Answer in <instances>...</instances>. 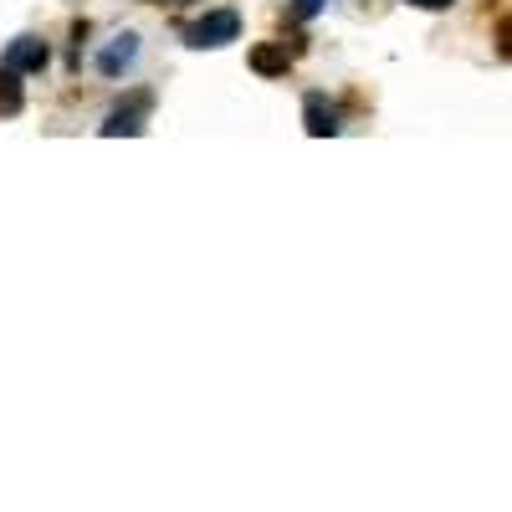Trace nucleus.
<instances>
[{"label":"nucleus","mask_w":512,"mask_h":512,"mask_svg":"<svg viewBox=\"0 0 512 512\" xmlns=\"http://www.w3.org/2000/svg\"><path fill=\"white\" fill-rule=\"evenodd\" d=\"M180 36H185V47H195V52H216V47H231V41H241V16H236V11H205V16L190 21Z\"/></svg>","instance_id":"1"},{"label":"nucleus","mask_w":512,"mask_h":512,"mask_svg":"<svg viewBox=\"0 0 512 512\" xmlns=\"http://www.w3.org/2000/svg\"><path fill=\"white\" fill-rule=\"evenodd\" d=\"M149 108H154V98H149V93H134V98L118 103V108L98 123V134H103V139H123V134H128V139H139L144 128H149V123H144Z\"/></svg>","instance_id":"2"},{"label":"nucleus","mask_w":512,"mask_h":512,"mask_svg":"<svg viewBox=\"0 0 512 512\" xmlns=\"http://www.w3.org/2000/svg\"><path fill=\"white\" fill-rule=\"evenodd\" d=\"M303 128L313 139H338L344 134V113H338V103H328L323 93H308L303 98Z\"/></svg>","instance_id":"3"},{"label":"nucleus","mask_w":512,"mask_h":512,"mask_svg":"<svg viewBox=\"0 0 512 512\" xmlns=\"http://www.w3.org/2000/svg\"><path fill=\"white\" fill-rule=\"evenodd\" d=\"M47 62H52V47L41 36H16L6 47V57H0V67H16L21 77L26 72H47Z\"/></svg>","instance_id":"4"},{"label":"nucleus","mask_w":512,"mask_h":512,"mask_svg":"<svg viewBox=\"0 0 512 512\" xmlns=\"http://www.w3.org/2000/svg\"><path fill=\"white\" fill-rule=\"evenodd\" d=\"M134 62H139V31H118V36L108 41V47L98 52V72H103L108 82H113V77H123Z\"/></svg>","instance_id":"5"},{"label":"nucleus","mask_w":512,"mask_h":512,"mask_svg":"<svg viewBox=\"0 0 512 512\" xmlns=\"http://www.w3.org/2000/svg\"><path fill=\"white\" fill-rule=\"evenodd\" d=\"M287 67H292L287 47H272V41L251 47V72H256V77H287Z\"/></svg>","instance_id":"6"},{"label":"nucleus","mask_w":512,"mask_h":512,"mask_svg":"<svg viewBox=\"0 0 512 512\" xmlns=\"http://www.w3.org/2000/svg\"><path fill=\"white\" fill-rule=\"evenodd\" d=\"M26 108V88L16 67H0V118H16Z\"/></svg>","instance_id":"7"},{"label":"nucleus","mask_w":512,"mask_h":512,"mask_svg":"<svg viewBox=\"0 0 512 512\" xmlns=\"http://www.w3.org/2000/svg\"><path fill=\"white\" fill-rule=\"evenodd\" d=\"M323 6H328V0H292V16H297V21H313Z\"/></svg>","instance_id":"8"},{"label":"nucleus","mask_w":512,"mask_h":512,"mask_svg":"<svg viewBox=\"0 0 512 512\" xmlns=\"http://www.w3.org/2000/svg\"><path fill=\"white\" fill-rule=\"evenodd\" d=\"M497 52H502V57H512V16L497 26Z\"/></svg>","instance_id":"9"},{"label":"nucleus","mask_w":512,"mask_h":512,"mask_svg":"<svg viewBox=\"0 0 512 512\" xmlns=\"http://www.w3.org/2000/svg\"><path fill=\"white\" fill-rule=\"evenodd\" d=\"M405 6H420V11H446L451 0H405Z\"/></svg>","instance_id":"10"},{"label":"nucleus","mask_w":512,"mask_h":512,"mask_svg":"<svg viewBox=\"0 0 512 512\" xmlns=\"http://www.w3.org/2000/svg\"><path fill=\"white\" fill-rule=\"evenodd\" d=\"M159 6H195V0H159Z\"/></svg>","instance_id":"11"}]
</instances>
